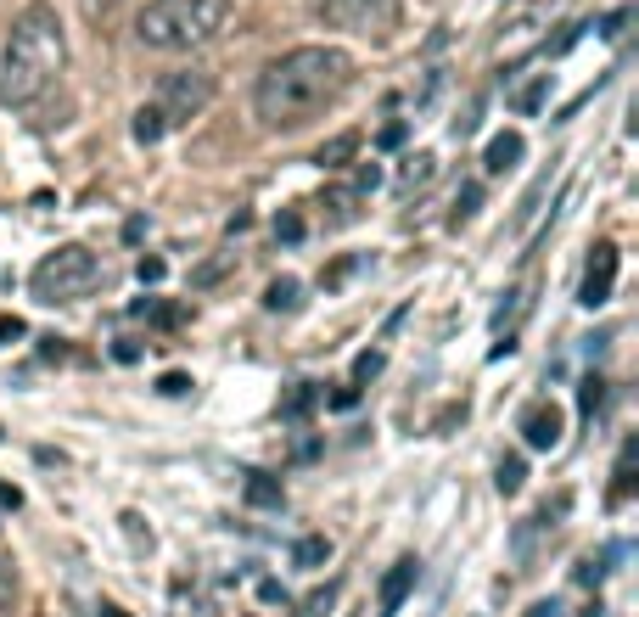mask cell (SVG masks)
<instances>
[{"instance_id": "1", "label": "cell", "mask_w": 639, "mask_h": 617, "mask_svg": "<svg viewBox=\"0 0 639 617\" xmlns=\"http://www.w3.org/2000/svg\"><path fill=\"white\" fill-rule=\"evenodd\" d=\"M354 85V57L337 45H298L275 57L258 73L253 85V107L264 118V130H303L326 113L342 90Z\"/></svg>"}, {"instance_id": "2", "label": "cell", "mask_w": 639, "mask_h": 617, "mask_svg": "<svg viewBox=\"0 0 639 617\" xmlns=\"http://www.w3.org/2000/svg\"><path fill=\"white\" fill-rule=\"evenodd\" d=\"M68 73V34L51 6H29L17 12L6 51H0V101L17 113H40V101L62 85Z\"/></svg>"}, {"instance_id": "3", "label": "cell", "mask_w": 639, "mask_h": 617, "mask_svg": "<svg viewBox=\"0 0 639 617\" xmlns=\"http://www.w3.org/2000/svg\"><path fill=\"white\" fill-rule=\"evenodd\" d=\"M230 23H236L230 0H146L135 17V40L152 51H202L225 40Z\"/></svg>"}, {"instance_id": "4", "label": "cell", "mask_w": 639, "mask_h": 617, "mask_svg": "<svg viewBox=\"0 0 639 617\" xmlns=\"http://www.w3.org/2000/svg\"><path fill=\"white\" fill-rule=\"evenodd\" d=\"M96 281H101V264H96V253L79 247V242L45 253V259L34 264V275H29V287H34L40 303H79Z\"/></svg>"}, {"instance_id": "5", "label": "cell", "mask_w": 639, "mask_h": 617, "mask_svg": "<svg viewBox=\"0 0 639 617\" xmlns=\"http://www.w3.org/2000/svg\"><path fill=\"white\" fill-rule=\"evenodd\" d=\"M213 90H219V85H213L208 68H174V73H163V79H157V96H152L163 130H180V124H191V118H202L213 107Z\"/></svg>"}, {"instance_id": "6", "label": "cell", "mask_w": 639, "mask_h": 617, "mask_svg": "<svg viewBox=\"0 0 639 617\" xmlns=\"http://www.w3.org/2000/svg\"><path fill=\"white\" fill-rule=\"evenodd\" d=\"M314 17L337 34H359V40H387L398 29V0H309Z\"/></svg>"}, {"instance_id": "7", "label": "cell", "mask_w": 639, "mask_h": 617, "mask_svg": "<svg viewBox=\"0 0 639 617\" xmlns=\"http://www.w3.org/2000/svg\"><path fill=\"white\" fill-rule=\"evenodd\" d=\"M617 247L611 242H600L595 253H589V264H583V281H578V303L583 309H606L611 303V292H617Z\"/></svg>"}, {"instance_id": "8", "label": "cell", "mask_w": 639, "mask_h": 617, "mask_svg": "<svg viewBox=\"0 0 639 617\" xmlns=\"http://www.w3.org/2000/svg\"><path fill=\"white\" fill-rule=\"evenodd\" d=\"M561 438H567V416H561V404L539 399V404H527V416H522V444L527 449H561Z\"/></svg>"}, {"instance_id": "9", "label": "cell", "mask_w": 639, "mask_h": 617, "mask_svg": "<svg viewBox=\"0 0 639 617\" xmlns=\"http://www.w3.org/2000/svg\"><path fill=\"white\" fill-rule=\"evenodd\" d=\"M415 573H421V561H415V556H404V561H393V567H387L382 595H376V617H393L398 606H404V595L415 589Z\"/></svg>"}, {"instance_id": "10", "label": "cell", "mask_w": 639, "mask_h": 617, "mask_svg": "<svg viewBox=\"0 0 639 617\" xmlns=\"http://www.w3.org/2000/svg\"><path fill=\"white\" fill-rule=\"evenodd\" d=\"M522 152H527V141L516 130H499L494 141H488V152H483V169L488 174H511L516 163H522Z\"/></svg>"}, {"instance_id": "11", "label": "cell", "mask_w": 639, "mask_h": 617, "mask_svg": "<svg viewBox=\"0 0 639 617\" xmlns=\"http://www.w3.org/2000/svg\"><path fill=\"white\" fill-rule=\"evenodd\" d=\"M359 202H365V191L359 186H337L320 197V208H326V225H354L359 219Z\"/></svg>"}, {"instance_id": "12", "label": "cell", "mask_w": 639, "mask_h": 617, "mask_svg": "<svg viewBox=\"0 0 639 617\" xmlns=\"http://www.w3.org/2000/svg\"><path fill=\"white\" fill-rule=\"evenodd\" d=\"M281 500H286L281 477H270V472H247V505H258V511H281Z\"/></svg>"}, {"instance_id": "13", "label": "cell", "mask_w": 639, "mask_h": 617, "mask_svg": "<svg viewBox=\"0 0 639 617\" xmlns=\"http://www.w3.org/2000/svg\"><path fill=\"white\" fill-rule=\"evenodd\" d=\"M264 309H270V315H298V309H303V287L292 281V275L270 281V287H264Z\"/></svg>"}, {"instance_id": "14", "label": "cell", "mask_w": 639, "mask_h": 617, "mask_svg": "<svg viewBox=\"0 0 639 617\" xmlns=\"http://www.w3.org/2000/svg\"><path fill=\"white\" fill-rule=\"evenodd\" d=\"M432 174H438V158H432V152H415V158H404V169H398V191L410 197V191H421Z\"/></svg>"}, {"instance_id": "15", "label": "cell", "mask_w": 639, "mask_h": 617, "mask_svg": "<svg viewBox=\"0 0 639 617\" xmlns=\"http://www.w3.org/2000/svg\"><path fill=\"white\" fill-rule=\"evenodd\" d=\"M292 561H298L303 573L326 567V561H331V539H326V533H309V539H298V545H292Z\"/></svg>"}, {"instance_id": "16", "label": "cell", "mask_w": 639, "mask_h": 617, "mask_svg": "<svg viewBox=\"0 0 639 617\" xmlns=\"http://www.w3.org/2000/svg\"><path fill=\"white\" fill-rule=\"evenodd\" d=\"M544 90H550V73H533L522 90H511V107H516L522 118H533V113L544 107Z\"/></svg>"}, {"instance_id": "17", "label": "cell", "mask_w": 639, "mask_h": 617, "mask_svg": "<svg viewBox=\"0 0 639 617\" xmlns=\"http://www.w3.org/2000/svg\"><path fill=\"white\" fill-rule=\"evenodd\" d=\"M129 135H135L141 146H157L163 135H169V130H163V118H157L152 101H146V107H135V124H129Z\"/></svg>"}, {"instance_id": "18", "label": "cell", "mask_w": 639, "mask_h": 617, "mask_svg": "<svg viewBox=\"0 0 639 617\" xmlns=\"http://www.w3.org/2000/svg\"><path fill=\"white\" fill-rule=\"evenodd\" d=\"M522 483H527V460L522 455H505V460H499V472H494V488H499V494H522Z\"/></svg>"}, {"instance_id": "19", "label": "cell", "mask_w": 639, "mask_h": 617, "mask_svg": "<svg viewBox=\"0 0 639 617\" xmlns=\"http://www.w3.org/2000/svg\"><path fill=\"white\" fill-rule=\"evenodd\" d=\"M354 152H359V135H337V141L320 146V158H314V163H320V169H342Z\"/></svg>"}, {"instance_id": "20", "label": "cell", "mask_w": 639, "mask_h": 617, "mask_svg": "<svg viewBox=\"0 0 639 617\" xmlns=\"http://www.w3.org/2000/svg\"><path fill=\"white\" fill-rule=\"evenodd\" d=\"M477 208H483V186H460V197H455V214H449V230L471 225V219H477Z\"/></svg>"}, {"instance_id": "21", "label": "cell", "mask_w": 639, "mask_h": 617, "mask_svg": "<svg viewBox=\"0 0 639 617\" xmlns=\"http://www.w3.org/2000/svg\"><path fill=\"white\" fill-rule=\"evenodd\" d=\"M382 365H387V354H382V348H365V354L354 359V388H359V382H370V376L382 371Z\"/></svg>"}, {"instance_id": "22", "label": "cell", "mask_w": 639, "mask_h": 617, "mask_svg": "<svg viewBox=\"0 0 639 617\" xmlns=\"http://www.w3.org/2000/svg\"><path fill=\"white\" fill-rule=\"evenodd\" d=\"M230 264H236V253H219V259H213V264H202V270L191 275V281H197V287H213V281H219V275H225Z\"/></svg>"}, {"instance_id": "23", "label": "cell", "mask_w": 639, "mask_h": 617, "mask_svg": "<svg viewBox=\"0 0 639 617\" xmlns=\"http://www.w3.org/2000/svg\"><path fill=\"white\" fill-rule=\"evenodd\" d=\"M157 393H163V399H185V393H191V376L169 371V376H163V382H157Z\"/></svg>"}, {"instance_id": "24", "label": "cell", "mask_w": 639, "mask_h": 617, "mask_svg": "<svg viewBox=\"0 0 639 617\" xmlns=\"http://www.w3.org/2000/svg\"><path fill=\"white\" fill-rule=\"evenodd\" d=\"M275 236L281 242H303V214H281L275 219Z\"/></svg>"}, {"instance_id": "25", "label": "cell", "mask_w": 639, "mask_h": 617, "mask_svg": "<svg viewBox=\"0 0 639 617\" xmlns=\"http://www.w3.org/2000/svg\"><path fill=\"white\" fill-rule=\"evenodd\" d=\"M135 275H141V287H157V281L169 275V264H163V259H141V264H135Z\"/></svg>"}, {"instance_id": "26", "label": "cell", "mask_w": 639, "mask_h": 617, "mask_svg": "<svg viewBox=\"0 0 639 617\" xmlns=\"http://www.w3.org/2000/svg\"><path fill=\"white\" fill-rule=\"evenodd\" d=\"M600 399H606V382H583V393H578L583 416H595V410H600Z\"/></svg>"}, {"instance_id": "27", "label": "cell", "mask_w": 639, "mask_h": 617, "mask_svg": "<svg viewBox=\"0 0 639 617\" xmlns=\"http://www.w3.org/2000/svg\"><path fill=\"white\" fill-rule=\"evenodd\" d=\"M314 404V382H298V393H292V399H286V416H303V410H309Z\"/></svg>"}, {"instance_id": "28", "label": "cell", "mask_w": 639, "mask_h": 617, "mask_svg": "<svg viewBox=\"0 0 639 617\" xmlns=\"http://www.w3.org/2000/svg\"><path fill=\"white\" fill-rule=\"evenodd\" d=\"M354 264H359V259H342V264H331V270L320 275V281H326V287H337V281H348V275H354Z\"/></svg>"}, {"instance_id": "29", "label": "cell", "mask_w": 639, "mask_h": 617, "mask_svg": "<svg viewBox=\"0 0 639 617\" xmlns=\"http://www.w3.org/2000/svg\"><path fill=\"white\" fill-rule=\"evenodd\" d=\"M376 146H382V152H393V146H404V124H387V130L376 135Z\"/></svg>"}, {"instance_id": "30", "label": "cell", "mask_w": 639, "mask_h": 617, "mask_svg": "<svg viewBox=\"0 0 639 617\" xmlns=\"http://www.w3.org/2000/svg\"><path fill=\"white\" fill-rule=\"evenodd\" d=\"M23 337V320L17 315H0V343H17Z\"/></svg>"}, {"instance_id": "31", "label": "cell", "mask_w": 639, "mask_h": 617, "mask_svg": "<svg viewBox=\"0 0 639 617\" xmlns=\"http://www.w3.org/2000/svg\"><path fill=\"white\" fill-rule=\"evenodd\" d=\"M331 404H337V410H354V404H359V388H354V382H348V388H337V393H331Z\"/></svg>"}, {"instance_id": "32", "label": "cell", "mask_w": 639, "mask_h": 617, "mask_svg": "<svg viewBox=\"0 0 639 617\" xmlns=\"http://www.w3.org/2000/svg\"><path fill=\"white\" fill-rule=\"evenodd\" d=\"M0 505H6V511H17V505H23V494H17L12 483H0Z\"/></svg>"}, {"instance_id": "33", "label": "cell", "mask_w": 639, "mask_h": 617, "mask_svg": "<svg viewBox=\"0 0 639 617\" xmlns=\"http://www.w3.org/2000/svg\"><path fill=\"white\" fill-rule=\"evenodd\" d=\"M376 180H382V169H376V163H365V169H359V191H370Z\"/></svg>"}, {"instance_id": "34", "label": "cell", "mask_w": 639, "mask_h": 617, "mask_svg": "<svg viewBox=\"0 0 639 617\" xmlns=\"http://www.w3.org/2000/svg\"><path fill=\"white\" fill-rule=\"evenodd\" d=\"M113 354H118V359H124V365H135V359H141V343H118V348H113Z\"/></svg>"}, {"instance_id": "35", "label": "cell", "mask_w": 639, "mask_h": 617, "mask_svg": "<svg viewBox=\"0 0 639 617\" xmlns=\"http://www.w3.org/2000/svg\"><path fill=\"white\" fill-rule=\"evenodd\" d=\"M96 617H124V612H118V606H101V612Z\"/></svg>"}]
</instances>
